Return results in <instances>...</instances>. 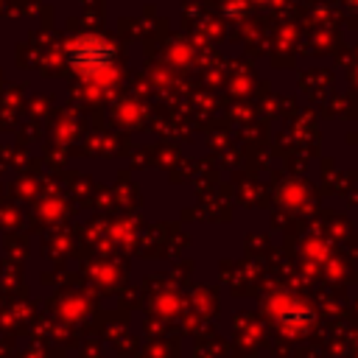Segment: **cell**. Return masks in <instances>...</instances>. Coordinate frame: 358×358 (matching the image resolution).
Here are the masks:
<instances>
[{
  "instance_id": "obj_1",
  "label": "cell",
  "mask_w": 358,
  "mask_h": 358,
  "mask_svg": "<svg viewBox=\"0 0 358 358\" xmlns=\"http://www.w3.org/2000/svg\"><path fill=\"white\" fill-rule=\"evenodd\" d=\"M67 59H70L76 73L98 76V73H103L115 62V48L106 39H101L95 34H87V36H78L67 48Z\"/></svg>"
}]
</instances>
